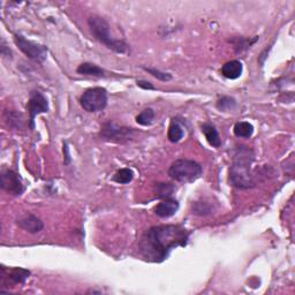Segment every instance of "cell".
Listing matches in <instances>:
<instances>
[{
    "instance_id": "2",
    "label": "cell",
    "mask_w": 295,
    "mask_h": 295,
    "mask_svg": "<svg viewBox=\"0 0 295 295\" xmlns=\"http://www.w3.org/2000/svg\"><path fill=\"white\" fill-rule=\"evenodd\" d=\"M254 154L247 146L239 148L234 155L233 163L230 168V182L239 189H250L256 186L257 181L251 172Z\"/></svg>"
},
{
    "instance_id": "17",
    "label": "cell",
    "mask_w": 295,
    "mask_h": 295,
    "mask_svg": "<svg viewBox=\"0 0 295 295\" xmlns=\"http://www.w3.org/2000/svg\"><path fill=\"white\" fill-rule=\"evenodd\" d=\"M29 276H30V271L23 268L11 269L7 275L8 279L13 281L14 284H23V282L28 279Z\"/></svg>"
},
{
    "instance_id": "13",
    "label": "cell",
    "mask_w": 295,
    "mask_h": 295,
    "mask_svg": "<svg viewBox=\"0 0 295 295\" xmlns=\"http://www.w3.org/2000/svg\"><path fill=\"white\" fill-rule=\"evenodd\" d=\"M77 71L81 75H86V77H95V78H104L106 77V71L103 69L102 67L97 66L95 64H90V62H83V64L78 67Z\"/></svg>"
},
{
    "instance_id": "15",
    "label": "cell",
    "mask_w": 295,
    "mask_h": 295,
    "mask_svg": "<svg viewBox=\"0 0 295 295\" xmlns=\"http://www.w3.org/2000/svg\"><path fill=\"white\" fill-rule=\"evenodd\" d=\"M183 136H185V130L182 128V126L179 124V121L173 119L171 122L170 127H168L167 138L172 143H178L182 140Z\"/></svg>"
},
{
    "instance_id": "5",
    "label": "cell",
    "mask_w": 295,
    "mask_h": 295,
    "mask_svg": "<svg viewBox=\"0 0 295 295\" xmlns=\"http://www.w3.org/2000/svg\"><path fill=\"white\" fill-rule=\"evenodd\" d=\"M107 91L102 87L89 88L83 92L81 98H80V104L83 107L84 111L89 113L100 112L107 106Z\"/></svg>"
},
{
    "instance_id": "19",
    "label": "cell",
    "mask_w": 295,
    "mask_h": 295,
    "mask_svg": "<svg viewBox=\"0 0 295 295\" xmlns=\"http://www.w3.org/2000/svg\"><path fill=\"white\" fill-rule=\"evenodd\" d=\"M155 111L153 108H145L140 113V115L136 116V122L141 126H150L153 125V122L155 120Z\"/></svg>"
},
{
    "instance_id": "20",
    "label": "cell",
    "mask_w": 295,
    "mask_h": 295,
    "mask_svg": "<svg viewBox=\"0 0 295 295\" xmlns=\"http://www.w3.org/2000/svg\"><path fill=\"white\" fill-rule=\"evenodd\" d=\"M175 191V187L173 186L172 183H157V186H156V195L158 197H161V199H170L172 196V194L174 193Z\"/></svg>"
},
{
    "instance_id": "11",
    "label": "cell",
    "mask_w": 295,
    "mask_h": 295,
    "mask_svg": "<svg viewBox=\"0 0 295 295\" xmlns=\"http://www.w3.org/2000/svg\"><path fill=\"white\" fill-rule=\"evenodd\" d=\"M179 210V202L176 200L166 199L165 201L156 205L155 213L159 218H170L178 212Z\"/></svg>"
},
{
    "instance_id": "21",
    "label": "cell",
    "mask_w": 295,
    "mask_h": 295,
    "mask_svg": "<svg viewBox=\"0 0 295 295\" xmlns=\"http://www.w3.org/2000/svg\"><path fill=\"white\" fill-rule=\"evenodd\" d=\"M212 206L210 203L206 202H196L193 204V213L197 214V216H208L212 212Z\"/></svg>"
},
{
    "instance_id": "9",
    "label": "cell",
    "mask_w": 295,
    "mask_h": 295,
    "mask_svg": "<svg viewBox=\"0 0 295 295\" xmlns=\"http://www.w3.org/2000/svg\"><path fill=\"white\" fill-rule=\"evenodd\" d=\"M2 188L11 195L20 196L24 192V186L18 173L12 170H4L2 172Z\"/></svg>"
},
{
    "instance_id": "1",
    "label": "cell",
    "mask_w": 295,
    "mask_h": 295,
    "mask_svg": "<svg viewBox=\"0 0 295 295\" xmlns=\"http://www.w3.org/2000/svg\"><path fill=\"white\" fill-rule=\"evenodd\" d=\"M188 240L189 232L183 226L158 225L144 232L138 243V249L148 262L161 263L175 248L186 247Z\"/></svg>"
},
{
    "instance_id": "10",
    "label": "cell",
    "mask_w": 295,
    "mask_h": 295,
    "mask_svg": "<svg viewBox=\"0 0 295 295\" xmlns=\"http://www.w3.org/2000/svg\"><path fill=\"white\" fill-rule=\"evenodd\" d=\"M16 225H18L20 229L24 230L28 233L36 234L40 233L41 231H43L44 224L41 219L35 216V214L26 212L16 219Z\"/></svg>"
},
{
    "instance_id": "25",
    "label": "cell",
    "mask_w": 295,
    "mask_h": 295,
    "mask_svg": "<svg viewBox=\"0 0 295 295\" xmlns=\"http://www.w3.org/2000/svg\"><path fill=\"white\" fill-rule=\"evenodd\" d=\"M2 54H3L4 57H8V56L11 57V54H12L11 50L6 48V45H5V42H4V41H3V44H2Z\"/></svg>"
},
{
    "instance_id": "14",
    "label": "cell",
    "mask_w": 295,
    "mask_h": 295,
    "mask_svg": "<svg viewBox=\"0 0 295 295\" xmlns=\"http://www.w3.org/2000/svg\"><path fill=\"white\" fill-rule=\"evenodd\" d=\"M202 133L204 134L206 141L209 142V144L213 148H219L222 145V140L219 136V133L217 128L211 124H203L202 125Z\"/></svg>"
},
{
    "instance_id": "7",
    "label": "cell",
    "mask_w": 295,
    "mask_h": 295,
    "mask_svg": "<svg viewBox=\"0 0 295 295\" xmlns=\"http://www.w3.org/2000/svg\"><path fill=\"white\" fill-rule=\"evenodd\" d=\"M27 109L29 113V127L32 130L35 129L36 117L42 115V113L49 112L48 99H46V97L42 92L33 90L30 92V96H29Z\"/></svg>"
},
{
    "instance_id": "6",
    "label": "cell",
    "mask_w": 295,
    "mask_h": 295,
    "mask_svg": "<svg viewBox=\"0 0 295 295\" xmlns=\"http://www.w3.org/2000/svg\"><path fill=\"white\" fill-rule=\"evenodd\" d=\"M14 42L16 46L21 50V52L35 62L42 64V62H44L46 60V58H48V48L44 45H41L32 41H29L26 37L20 35V33H15Z\"/></svg>"
},
{
    "instance_id": "8",
    "label": "cell",
    "mask_w": 295,
    "mask_h": 295,
    "mask_svg": "<svg viewBox=\"0 0 295 295\" xmlns=\"http://www.w3.org/2000/svg\"><path fill=\"white\" fill-rule=\"evenodd\" d=\"M100 136L104 140L115 142H126L132 140L134 136V129L130 127H124L115 124V122H105L100 130Z\"/></svg>"
},
{
    "instance_id": "24",
    "label": "cell",
    "mask_w": 295,
    "mask_h": 295,
    "mask_svg": "<svg viewBox=\"0 0 295 295\" xmlns=\"http://www.w3.org/2000/svg\"><path fill=\"white\" fill-rule=\"evenodd\" d=\"M137 86L142 88V89H145V90H154L155 87L153 86V83L149 82V81H144V80H138L136 82Z\"/></svg>"
},
{
    "instance_id": "4",
    "label": "cell",
    "mask_w": 295,
    "mask_h": 295,
    "mask_svg": "<svg viewBox=\"0 0 295 295\" xmlns=\"http://www.w3.org/2000/svg\"><path fill=\"white\" fill-rule=\"evenodd\" d=\"M203 172L201 164L192 159H178L168 168V175L178 182H193L200 178Z\"/></svg>"
},
{
    "instance_id": "3",
    "label": "cell",
    "mask_w": 295,
    "mask_h": 295,
    "mask_svg": "<svg viewBox=\"0 0 295 295\" xmlns=\"http://www.w3.org/2000/svg\"><path fill=\"white\" fill-rule=\"evenodd\" d=\"M88 26L95 40L99 42L100 44L106 46L107 49L112 50L113 52L119 54H126L129 51V45L124 41L113 39L109 33V24L105 19L100 18L98 15H91L88 19Z\"/></svg>"
},
{
    "instance_id": "16",
    "label": "cell",
    "mask_w": 295,
    "mask_h": 295,
    "mask_svg": "<svg viewBox=\"0 0 295 295\" xmlns=\"http://www.w3.org/2000/svg\"><path fill=\"white\" fill-rule=\"evenodd\" d=\"M234 135L240 138H249L254 133V126L248 121L237 122L234 126Z\"/></svg>"
},
{
    "instance_id": "23",
    "label": "cell",
    "mask_w": 295,
    "mask_h": 295,
    "mask_svg": "<svg viewBox=\"0 0 295 295\" xmlns=\"http://www.w3.org/2000/svg\"><path fill=\"white\" fill-rule=\"evenodd\" d=\"M144 70H146L148 73L153 75L154 78L161 80L163 82H166V81H170L172 80V75L170 73H165V71H162L159 69H155V68H148V67H144Z\"/></svg>"
},
{
    "instance_id": "22",
    "label": "cell",
    "mask_w": 295,
    "mask_h": 295,
    "mask_svg": "<svg viewBox=\"0 0 295 295\" xmlns=\"http://www.w3.org/2000/svg\"><path fill=\"white\" fill-rule=\"evenodd\" d=\"M235 105H237V102H235L234 98H232V97L229 96H224L217 102V108L220 109V111L226 112L233 109L235 107Z\"/></svg>"
},
{
    "instance_id": "18",
    "label": "cell",
    "mask_w": 295,
    "mask_h": 295,
    "mask_svg": "<svg viewBox=\"0 0 295 295\" xmlns=\"http://www.w3.org/2000/svg\"><path fill=\"white\" fill-rule=\"evenodd\" d=\"M134 179V172L130 168H121L113 175V180L117 183L120 185H127Z\"/></svg>"
},
{
    "instance_id": "12",
    "label": "cell",
    "mask_w": 295,
    "mask_h": 295,
    "mask_svg": "<svg viewBox=\"0 0 295 295\" xmlns=\"http://www.w3.org/2000/svg\"><path fill=\"white\" fill-rule=\"evenodd\" d=\"M243 66L242 62L239 60H231L227 61L225 65L222 67L223 77L229 80H237L242 75Z\"/></svg>"
}]
</instances>
